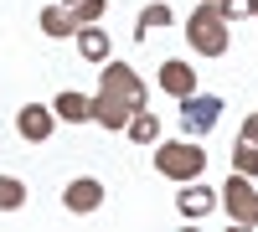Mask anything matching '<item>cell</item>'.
I'll return each mask as SVG.
<instances>
[{"label": "cell", "mask_w": 258, "mask_h": 232, "mask_svg": "<svg viewBox=\"0 0 258 232\" xmlns=\"http://www.w3.org/2000/svg\"><path fill=\"white\" fill-rule=\"evenodd\" d=\"M73 31H78V21H73L68 6H47V11H41V36L62 41V36H73Z\"/></svg>", "instance_id": "obj_12"}, {"label": "cell", "mask_w": 258, "mask_h": 232, "mask_svg": "<svg viewBox=\"0 0 258 232\" xmlns=\"http://www.w3.org/2000/svg\"><path fill=\"white\" fill-rule=\"evenodd\" d=\"M181 186H186V191L176 196V212H181L186 222H202L212 206H217V191H212V186H202V176H197V181H181Z\"/></svg>", "instance_id": "obj_8"}, {"label": "cell", "mask_w": 258, "mask_h": 232, "mask_svg": "<svg viewBox=\"0 0 258 232\" xmlns=\"http://www.w3.org/2000/svg\"><path fill=\"white\" fill-rule=\"evenodd\" d=\"M124 134L135 139V144H155V139H160V119L150 114V109H135L129 124H124Z\"/></svg>", "instance_id": "obj_13"}, {"label": "cell", "mask_w": 258, "mask_h": 232, "mask_svg": "<svg viewBox=\"0 0 258 232\" xmlns=\"http://www.w3.org/2000/svg\"><path fill=\"white\" fill-rule=\"evenodd\" d=\"M52 124H57V114L47 109V103H26V109H16V134L31 139V144L52 139Z\"/></svg>", "instance_id": "obj_7"}, {"label": "cell", "mask_w": 258, "mask_h": 232, "mask_svg": "<svg viewBox=\"0 0 258 232\" xmlns=\"http://www.w3.org/2000/svg\"><path fill=\"white\" fill-rule=\"evenodd\" d=\"M232 171H238V176H258V144L253 139L232 144Z\"/></svg>", "instance_id": "obj_15"}, {"label": "cell", "mask_w": 258, "mask_h": 232, "mask_svg": "<svg viewBox=\"0 0 258 232\" xmlns=\"http://www.w3.org/2000/svg\"><path fill=\"white\" fill-rule=\"evenodd\" d=\"M62 206H68V212H98L103 206V181H93V176H78V181H68L62 186Z\"/></svg>", "instance_id": "obj_6"}, {"label": "cell", "mask_w": 258, "mask_h": 232, "mask_svg": "<svg viewBox=\"0 0 258 232\" xmlns=\"http://www.w3.org/2000/svg\"><path fill=\"white\" fill-rule=\"evenodd\" d=\"M155 171L165 181H197L207 171V150H197V139H165L155 144Z\"/></svg>", "instance_id": "obj_3"}, {"label": "cell", "mask_w": 258, "mask_h": 232, "mask_svg": "<svg viewBox=\"0 0 258 232\" xmlns=\"http://www.w3.org/2000/svg\"><path fill=\"white\" fill-rule=\"evenodd\" d=\"M62 6H73V0H62Z\"/></svg>", "instance_id": "obj_21"}, {"label": "cell", "mask_w": 258, "mask_h": 232, "mask_svg": "<svg viewBox=\"0 0 258 232\" xmlns=\"http://www.w3.org/2000/svg\"><path fill=\"white\" fill-rule=\"evenodd\" d=\"M186 41L202 57H222L227 41H232V21H222V11L212 6V0H197V11H191V21H186Z\"/></svg>", "instance_id": "obj_2"}, {"label": "cell", "mask_w": 258, "mask_h": 232, "mask_svg": "<svg viewBox=\"0 0 258 232\" xmlns=\"http://www.w3.org/2000/svg\"><path fill=\"white\" fill-rule=\"evenodd\" d=\"M73 21L78 26H88V21H103V11H109V0H73Z\"/></svg>", "instance_id": "obj_17"}, {"label": "cell", "mask_w": 258, "mask_h": 232, "mask_svg": "<svg viewBox=\"0 0 258 232\" xmlns=\"http://www.w3.org/2000/svg\"><path fill=\"white\" fill-rule=\"evenodd\" d=\"M26 206V186L16 176H0V212H21Z\"/></svg>", "instance_id": "obj_16"}, {"label": "cell", "mask_w": 258, "mask_h": 232, "mask_svg": "<svg viewBox=\"0 0 258 232\" xmlns=\"http://www.w3.org/2000/svg\"><path fill=\"white\" fill-rule=\"evenodd\" d=\"M145 83L140 72L129 67V62H98V93L88 98L93 103V124H103V129H124L129 114L145 109Z\"/></svg>", "instance_id": "obj_1"}, {"label": "cell", "mask_w": 258, "mask_h": 232, "mask_svg": "<svg viewBox=\"0 0 258 232\" xmlns=\"http://www.w3.org/2000/svg\"><path fill=\"white\" fill-rule=\"evenodd\" d=\"M212 6H217V11H222V21H243V16L253 11V6H248V0H212Z\"/></svg>", "instance_id": "obj_18"}, {"label": "cell", "mask_w": 258, "mask_h": 232, "mask_svg": "<svg viewBox=\"0 0 258 232\" xmlns=\"http://www.w3.org/2000/svg\"><path fill=\"white\" fill-rule=\"evenodd\" d=\"M222 206L238 227H258V191H253V176H238L232 171L227 186H222Z\"/></svg>", "instance_id": "obj_5"}, {"label": "cell", "mask_w": 258, "mask_h": 232, "mask_svg": "<svg viewBox=\"0 0 258 232\" xmlns=\"http://www.w3.org/2000/svg\"><path fill=\"white\" fill-rule=\"evenodd\" d=\"M160 26H170V6H165V0H155V6H145V11H140V26H135V36L145 41L150 31H160Z\"/></svg>", "instance_id": "obj_14"}, {"label": "cell", "mask_w": 258, "mask_h": 232, "mask_svg": "<svg viewBox=\"0 0 258 232\" xmlns=\"http://www.w3.org/2000/svg\"><path fill=\"white\" fill-rule=\"evenodd\" d=\"M248 6H253V11H248V16H258V0H248Z\"/></svg>", "instance_id": "obj_20"}, {"label": "cell", "mask_w": 258, "mask_h": 232, "mask_svg": "<svg viewBox=\"0 0 258 232\" xmlns=\"http://www.w3.org/2000/svg\"><path fill=\"white\" fill-rule=\"evenodd\" d=\"M52 114H57V119H68V124H88V119H93V103H88V93L68 88V93H57V98H52Z\"/></svg>", "instance_id": "obj_10"}, {"label": "cell", "mask_w": 258, "mask_h": 232, "mask_svg": "<svg viewBox=\"0 0 258 232\" xmlns=\"http://www.w3.org/2000/svg\"><path fill=\"white\" fill-rule=\"evenodd\" d=\"M78 52H83V62H109V31L98 21L78 26Z\"/></svg>", "instance_id": "obj_11"}, {"label": "cell", "mask_w": 258, "mask_h": 232, "mask_svg": "<svg viewBox=\"0 0 258 232\" xmlns=\"http://www.w3.org/2000/svg\"><path fill=\"white\" fill-rule=\"evenodd\" d=\"M243 139H253V144H258V114H253V119H243Z\"/></svg>", "instance_id": "obj_19"}, {"label": "cell", "mask_w": 258, "mask_h": 232, "mask_svg": "<svg viewBox=\"0 0 258 232\" xmlns=\"http://www.w3.org/2000/svg\"><path fill=\"white\" fill-rule=\"evenodd\" d=\"M217 119H222V98H217V93H186V98H181V129H186L191 139L212 134V129H217Z\"/></svg>", "instance_id": "obj_4"}, {"label": "cell", "mask_w": 258, "mask_h": 232, "mask_svg": "<svg viewBox=\"0 0 258 232\" xmlns=\"http://www.w3.org/2000/svg\"><path fill=\"white\" fill-rule=\"evenodd\" d=\"M160 88L170 98H186V93H197V67H186V62H160Z\"/></svg>", "instance_id": "obj_9"}]
</instances>
